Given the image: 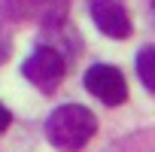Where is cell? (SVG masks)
I'll list each match as a JSON object with an SVG mask.
<instances>
[{
	"label": "cell",
	"instance_id": "1",
	"mask_svg": "<svg viewBox=\"0 0 155 152\" xmlns=\"http://www.w3.org/2000/svg\"><path fill=\"white\" fill-rule=\"evenodd\" d=\"M97 131V119L82 104H64L46 119V140L61 152H79Z\"/></svg>",
	"mask_w": 155,
	"mask_h": 152
},
{
	"label": "cell",
	"instance_id": "2",
	"mask_svg": "<svg viewBox=\"0 0 155 152\" xmlns=\"http://www.w3.org/2000/svg\"><path fill=\"white\" fill-rule=\"evenodd\" d=\"M21 73L31 85H37L43 94H52L61 82H64V73H67V58L61 55V49L40 43L21 64Z\"/></svg>",
	"mask_w": 155,
	"mask_h": 152
},
{
	"label": "cell",
	"instance_id": "3",
	"mask_svg": "<svg viewBox=\"0 0 155 152\" xmlns=\"http://www.w3.org/2000/svg\"><path fill=\"white\" fill-rule=\"evenodd\" d=\"M0 12L12 21H40L61 28L70 12V0H0Z\"/></svg>",
	"mask_w": 155,
	"mask_h": 152
},
{
	"label": "cell",
	"instance_id": "4",
	"mask_svg": "<svg viewBox=\"0 0 155 152\" xmlns=\"http://www.w3.org/2000/svg\"><path fill=\"white\" fill-rule=\"evenodd\" d=\"M85 88L107 107H119L128 97V82H125L122 70L113 64H91L85 70Z\"/></svg>",
	"mask_w": 155,
	"mask_h": 152
},
{
	"label": "cell",
	"instance_id": "5",
	"mask_svg": "<svg viewBox=\"0 0 155 152\" xmlns=\"http://www.w3.org/2000/svg\"><path fill=\"white\" fill-rule=\"evenodd\" d=\"M91 21L97 25L101 34L113 37V40H125L131 37L134 25H131V15L125 9L122 0H91Z\"/></svg>",
	"mask_w": 155,
	"mask_h": 152
},
{
	"label": "cell",
	"instance_id": "6",
	"mask_svg": "<svg viewBox=\"0 0 155 152\" xmlns=\"http://www.w3.org/2000/svg\"><path fill=\"white\" fill-rule=\"evenodd\" d=\"M104 152H155V134L149 128H143V131H137L131 137H122L116 146H110Z\"/></svg>",
	"mask_w": 155,
	"mask_h": 152
},
{
	"label": "cell",
	"instance_id": "7",
	"mask_svg": "<svg viewBox=\"0 0 155 152\" xmlns=\"http://www.w3.org/2000/svg\"><path fill=\"white\" fill-rule=\"evenodd\" d=\"M152 61H155V49L152 46H143L137 52V76H140V82L146 91H155V79H152Z\"/></svg>",
	"mask_w": 155,
	"mask_h": 152
},
{
	"label": "cell",
	"instance_id": "8",
	"mask_svg": "<svg viewBox=\"0 0 155 152\" xmlns=\"http://www.w3.org/2000/svg\"><path fill=\"white\" fill-rule=\"evenodd\" d=\"M12 55V46H9V37H6V31L0 28V64H3L6 58Z\"/></svg>",
	"mask_w": 155,
	"mask_h": 152
},
{
	"label": "cell",
	"instance_id": "9",
	"mask_svg": "<svg viewBox=\"0 0 155 152\" xmlns=\"http://www.w3.org/2000/svg\"><path fill=\"white\" fill-rule=\"evenodd\" d=\"M9 125H12V113H9V110H6L3 104H0V134H3V131H6Z\"/></svg>",
	"mask_w": 155,
	"mask_h": 152
}]
</instances>
